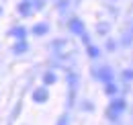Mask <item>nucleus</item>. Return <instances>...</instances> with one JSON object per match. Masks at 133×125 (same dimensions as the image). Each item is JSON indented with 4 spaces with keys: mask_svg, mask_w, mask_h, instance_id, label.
Here are the masks:
<instances>
[{
    "mask_svg": "<svg viewBox=\"0 0 133 125\" xmlns=\"http://www.w3.org/2000/svg\"><path fill=\"white\" fill-rule=\"evenodd\" d=\"M123 109H125V101H123V98L113 101V103H111V107H109V117H111V119L119 117V115L123 113Z\"/></svg>",
    "mask_w": 133,
    "mask_h": 125,
    "instance_id": "f257e3e1",
    "label": "nucleus"
},
{
    "mask_svg": "<svg viewBox=\"0 0 133 125\" xmlns=\"http://www.w3.org/2000/svg\"><path fill=\"white\" fill-rule=\"evenodd\" d=\"M70 31L76 33V35H84V23L80 18H72L70 21Z\"/></svg>",
    "mask_w": 133,
    "mask_h": 125,
    "instance_id": "f03ea898",
    "label": "nucleus"
},
{
    "mask_svg": "<svg viewBox=\"0 0 133 125\" xmlns=\"http://www.w3.org/2000/svg\"><path fill=\"white\" fill-rule=\"evenodd\" d=\"M98 78H100V82H104V84L113 82V70H111V68H100Z\"/></svg>",
    "mask_w": 133,
    "mask_h": 125,
    "instance_id": "7ed1b4c3",
    "label": "nucleus"
},
{
    "mask_svg": "<svg viewBox=\"0 0 133 125\" xmlns=\"http://www.w3.org/2000/svg\"><path fill=\"white\" fill-rule=\"evenodd\" d=\"M33 101L35 103H45V101H47V88H45V86H43V88H35Z\"/></svg>",
    "mask_w": 133,
    "mask_h": 125,
    "instance_id": "20e7f679",
    "label": "nucleus"
},
{
    "mask_svg": "<svg viewBox=\"0 0 133 125\" xmlns=\"http://www.w3.org/2000/svg\"><path fill=\"white\" fill-rule=\"evenodd\" d=\"M18 12L23 16H29V12H31V2H27V0H23L21 4H18Z\"/></svg>",
    "mask_w": 133,
    "mask_h": 125,
    "instance_id": "39448f33",
    "label": "nucleus"
},
{
    "mask_svg": "<svg viewBox=\"0 0 133 125\" xmlns=\"http://www.w3.org/2000/svg\"><path fill=\"white\" fill-rule=\"evenodd\" d=\"M33 33H35V35H45V33H47V25H45V23L35 25V27H33Z\"/></svg>",
    "mask_w": 133,
    "mask_h": 125,
    "instance_id": "423d86ee",
    "label": "nucleus"
},
{
    "mask_svg": "<svg viewBox=\"0 0 133 125\" xmlns=\"http://www.w3.org/2000/svg\"><path fill=\"white\" fill-rule=\"evenodd\" d=\"M53 82H55V74H53V72H45V76H43V84L49 86V84H53Z\"/></svg>",
    "mask_w": 133,
    "mask_h": 125,
    "instance_id": "0eeeda50",
    "label": "nucleus"
},
{
    "mask_svg": "<svg viewBox=\"0 0 133 125\" xmlns=\"http://www.w3.org/2000/svg\"><path fill=\"white\" fill-rule=\"evenodd\" d=\"M25 29H23V27H17V29H12V35H15V37H17V39H21V41H23V39H25Z\"/></svg>",
    "mask_w": 133,
    "mask_h": 125,
    "instance_id": "6e6552de",
    "label": "nucleus"
},
{
    "mask_svg": "<svg viewBox=\"0 0 133 125\" xmlns=\"http://www.w3.org/2000/svg\"><path fill=\"white\" fill-rule=\"evenodd\" d=\"M27 51V43L25 41H18L17 45H15V53H25Z\"/></svg>",
    "mask_w": 133,
    "mask_h": 125,
    "instance_id": "1a4fd4ad",
    "label": "nucleus"
},
{
    "mask_svg": "<svg viewBox=\"0 0 133 125\" xmlns=\"http://www.w3.org/2000/svg\"><path fill=\"white\" fill-rule=\"evenodd\" d=\"M88 55H90V58H96V55H98V49L94 45H88Z\"/></svg>",
    "mask_w": 133,
    "mask_h": 125,
    "instance_id": "9d476101",
    "label": "nucleus"
},
{
    "mask_svg": "<svg viewBox=\"0 0 133 125\" xmlns=\"http://www.w3.org/2000/svg\"><path fill=\"white\" fill-rule=\"evenodd\" d=\"M115 92H117V86L113 82H109V84H107V94H115Z\"/></svg>",
    "mask_w": 133,
    "mask_h": 125,
    "instance_id": "9b49d317",
    "label": "nucleus"
},
{
    "mask_svg": "<svg viewBox=\"0 0 133 125\" xmlns=\"http://www.w3.org/2000/svg\"><path fill=\"white\" fill-rule=\"evenodd\" d=\"M123 76H125V80H133V70H125Z\"/></svg>",
    "mask_w": 133,
    "mask_h": 125,
    "instance_id": "f8f14e48",
    "label": "nucleus"
},
{
    "mask_svg": "<svg viewBox=\"0 0 133 125\" xmlns=\"http://www.w3.org/2000/svg\"><path fill=\"white\" fill-rule=\"evenodd\" d=\"M57 125H68V115H64V117L59 119V123H57Z\"/></svg>",
    "mask_w": 133,
    "mask_h": 125,
    "instance_id": "ddd939ff",
    "label": "nucleus"
},
{
    "mask_svg": "<svg viewBox=\"0 0 133 125\" xmlns=\"http://www.w3.org/2000/svg\"><path fill=\"white\" fill-rule=\"evenodd\" d=\"M0 15H2V8H0Z\"/></svg>",
    "mask_w": 133,
    "mask_h": 125,
    "instance_id": "4468645a",
    "label": "nucleus"
}]
</instances>
